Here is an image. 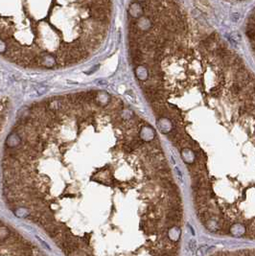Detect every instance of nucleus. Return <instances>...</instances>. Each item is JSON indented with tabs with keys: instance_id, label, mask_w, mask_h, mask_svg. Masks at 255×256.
Wrapping results in <instances>:
<instances>
[{
	"instance_id": "nucleus-8",
	"label": "nucleus",
	"mask_w": 255,
	"mask_h": 256,
	"mask_svg": "<svg viewBox=\"0 0 255 256\" xmlns=\"http://www.w3.org/2000/svg\"><path fill=\"white\" fill-rule=\"evenodd\" d=\"M171 159H172V160H173V163H174V165H175V158H174V156H173V155L171 156Z\"/></svg>"
},
{
	"instance_id": "nucleus-7",
	"label": "nucleus",
	"mask_w": 255,
	"mask_h": 256,
	"mask_svg": "<svg viewBox=\"0 0 255 256\" xmlns=\"http://www.w3.org/2000/svg\"><path fill=\"white\" fill-rule=\"evenodd\" d=\"M188 227H189V228H190V230H191V232H192V235H194V236H195V235H196V233H195V231H194V229H193V228H192V227H191V225H189V224H188Z\"/></svg>"
},
{
	"instance_id": "nucleus-4",
	"label": "nucleus",
	"mask_w": 255,
	"mask_h": 256,
	"mask_svg": "<svg viewBox=\"0 0 255 256\" xmlns=\"http://www.w3.org/2000/svg\"><path fill=\"white\" fill-rule=\"evenodd\" d=\"M175 172H177V177H179V178L180 180V181H181V182H183V174H182V172L180 171V169H179V167H175Z\"/></svg>"
},
{
	"instance_id": "nucleus-3",
	"label": "nucleus",
	"mask_w": 255,
	"mask_h": 256,
	"mask_svg": "<svg viewBox=\"0 0 255 256\" xmlns=\"http://www.w3.org/2000/svg\"><path fill=\"white\" fill-rule=\"evenodd\" d=\"M196 246H197L196 240H194V239H191V240L189 241V243H188V249H189V250H190L192 253H194L195 249H196Z\"/></svg>"
},
{
	"instance_id": "nucleus-1",
	"label": "nucleus",
	"mask_w": 255,
	"mask_h": 256,
	"mask_svg": "<svg viewBox=\"0 0 255 256\" xmlns=\"http://www.w3.org/2000/svg\"><path fill=\"white\" fill-rule=\"evenodd\" d=\"M66 0H0V57L28 68L74 63L62 40Z\"/></svg>"
},
{
	"instance_id": "nucleus-6",
	"label": "nucleus",
	"mask_w": 255,
	"mask_h": 256,
	"mask_svg": "<svg viewBox=\"0 0 255 256\" xmlns=\"http://www.w3.org/2000/svg\"><path fill=\"white\" fill-rule=\"evenodd\" d=\"M239 18H240V15L238 13H233L232 15V20L234 21V22H236Z\"/></svg>"
},
{
	"instance_id": "nucleus-5",
	"label": "nucleus",
	"mask_w": 255,
	"mask_h": 256,
	"mask_svg": "<svg viewBox=\"0 0 255 256\" xmlns=\"http://www.w3.org/2000/svg\"><path fill=\"white\" fill-rule=\"evenodd\" d=\"M96 84H99V85H106L108 84V82H106V80L101 79V80H97V81H96Z\"/></svg>"
},
{
	"instance_id": "nucleus-2",
	"label": "nucleus",
	"mask_w": 255,
	"mask_h": 256,
	"mask_svg": "<svg viewBox=\"0 0 255 256\" xmlns=\"http://www.w3.org/2000/svg\"><path fill=\"white\" fill-rule=\"evenodd\" d=\"M241 90H242V87H241L238 84H233L231 86V88H230V91H231L232 94H234V95H238L241 92Z\"/></svg>"
}]
</instances>
